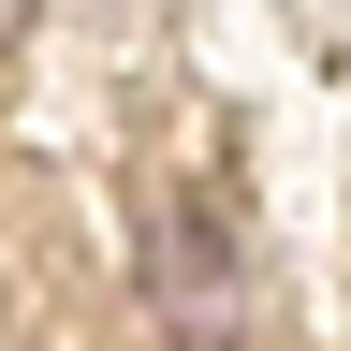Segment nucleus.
Listing matches in <instances>:
<instances>
[{"instance_id": "obj_1", "label": "nucleus", "mask_w": 351, "mask_h": 351, "mask_svg": "<svg viewBox=\"0 0 351 351\" xmlns=\"http://www.w3.org/2000/svg\"><path fill=\"white\" fill-rule=\"evenodd\" d=\"M29 15H44V0H0V59H15V44H29Z\"/></svg>"}]
</instances>
